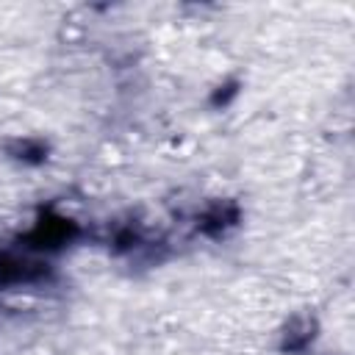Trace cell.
<instances>
[{"instance_id":"5b68a950","label":"cell","mask_w":355,"mask_h":355,"mask_svg":"<svg viewBox=\"0 0 355 355\" xmlns=\"http://www.w3.org/2000/svg\"><path fill=\"white\" fill-rule=\"evenodd\" d=\"M11 153L17 158H25V161H42L44 158V144L42 141H33V139H25V141H14L11 144Z\"/></svg>"},{"instance_id":"3957f363","label":"cell","mask_w":355,"mask_h":355,"mask_svg":"<svg viewBox=\"0 0 355 355\" xmlns=\"http://www.w3.org/2000/svg\"><path fill=\"white\" fill-rule=\"evenodd\" d=\"M236 219H239V211H236V205H230V202H222V205H211L202 216H200V230H205V233H222L225 227H230V225H236Z\"/></svg>"},{"instance_id":"6da1fadb","label":"cell","mask_w":355,"mask_h":355,"mask_svg":"<svg viewBox=\"0 0 355 355\" xmlns=\"http://www.w3.org/2000/svg\"><path fill=\"white\" fill-rule=\"evenodd\" d=\"M72 236H75V225L69 219L55 216V214H47L44 219L36 222V227L28 236V241H31V247H47V250H53V247L67 244Z\"/></svg>"},{"instance_id":"7a4b0ae2","label":"cell","mask_w":355,"mask_h":355,"mask_svg":"<svg viewBox=\"0 0 355 355\" xmlns=\"http://www.w3.org/2000/svg\"><path fill=\"white\" fill-rule=\"evenodd\" d=\"M47 275V266L31 258H19L14 252L0 250V286H11V283H31Z\"/></svg>"},{"instance_id":"277c9868","label":"cell","mask_w":355,"mask_h":355,"mask_svg":"<svg viewBox=\"0 0 355 355\" xmlns=\"http://www.w3.org/2000/svg\"><path fill=\"white\" fill-rule=\"evenodd\" d=\"M311 341H313V322L305 316L291 319L286 333H283V347L286 349H305Z\"/></svg>"}]
</instances>
